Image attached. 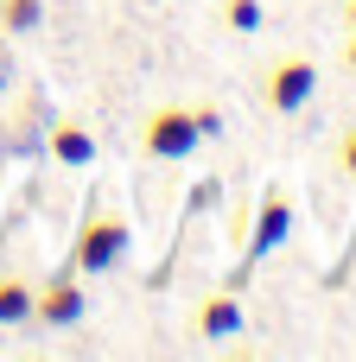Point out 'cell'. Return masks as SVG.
Instances as JSON below:
<instances>
[{
    "instance_id": "12",
    "label": "cell",
    "mask_w": 356,
    "mask_h": 362,
    "mask_svg": "<svg viewBox=\"0 0 356 362\" xmlns=\"http://www.w3.org/2000/svg\"><path fill=\"white\" fill-rule=\"evenodd\" d=\"M344 64L356 70V25H350V45H344Z\"/></svg>"
},
{
    "instance_id": "13",
    "label": "cell",
    "mask_w": 356,
    "mask_h": 362,
    "mask_svg": "<svg viewBox=\"0 0 356 362\" xmlns=\"http://www.w3.org/2000/svg\"><path fill=\"white\" fill-rule=\"evenodd\" d=\"M344 19H350V25H356V0H350V6H344Z\"/></svg>"
},
{
    "instance_id": "2",
    "label": "cell",
    "mask_w": 356,
    "mask_h": 362,
    "mask_svg": "<svg viewBox=\"0 0 356 362\" xmlns=\"http://www.w3.org/2000/svg\"><path fill=\"white\" fill-rule=\"evenodd\" d=\"M127 255V223L115 210H96L76 235V255H70V274H108L115 261Z\"/></svg>"
},
{
    "instance_id": "8",
    "label": "cell",
    "mask_w": 356,
    "mask_h": 362,
    "mask_svg": "<svg viewBox=\"0 0 356 362\" xmlns=\"http://www.w3.org/2000/svg\"><path fill=\"white\" fill-rule=\"evenodd\" d=\"M0 325H6V331H13V325H32V286L13 280V274L0 280Z\"/></svg>"
},
{
    "instance_id": "7",
    "label": "cell",
    "mask_w": 356,
    "mask_h": 362,
    "mask_svg": "<svg viewBox=\"0 0 356 362\" xmlns=\"http://www.w3.org/2000/svg\"><path fill=\"white\" fill-rule=\"evenodd\" d=\"M197 331H204V337H236V331H242V305H236V293L204 299V305H197Z\"/></svg>"
},
{
    "instance_id": "11",
    "label": "cell",
    "mask_w": 356,
    "mask_h": 362,
    "mask_svg": "<svg viewBox=\"0 0 356 362\" xmlns=\"http://www.w3.org/2000/svg\"><path fill=\"white\" fill-rule=\"evenodd\" d=\"M338 159H344V172H356V127L344 134V146H338Z\"/></svg>"
},
{
    "instance_id": "10",
    "label": "cell",
    "mask_w": 356,
    "mask_h": 362,
    "mask_svg": "<svg viewBox=\"0 0 356 362\" xmlns=\"http://www.w3.org/2000/svg\"><path fill=\"white\" fill-rule=\"evenodd\" d=\"M223 25L255 32V25H261V0H223Z\"/></svg>"
},
{
    "instance_id": "9",
    "label": "cell",
    "mask_w": 356,
    "mask_h": 362,
    "mask_svg": "<svg viewBox=\"0 0 356 362\" xmlns=\"http://www.w3.org/2000/svg\"><path fill=\"white\" fill-rule=\"evenodd\" d=\"M0 25H6V32H32V25H45V0H0Z\"/></svg>"
},
{
    "instance_id": "4",
    "label": "cell",
    "mask_w": 356,
    "mask_h": 362,
    "mask_svg": "<svg viewBox=\"0 0 356 362\" xmlns=\"http://www.w3.org/2000/svg\"><path fill=\"white\" fill-rule=\"evenodd\" d=\"M83 312H89V299H83V286L64 274V280H51L45 293H32V318L38 325H51V331H70V325H83Z\"/></svg>"
},
{
    "instance_id": "3",
    "label": "cell",
    "mask_w": 356,
    "mask_h": 362,
    "mask_svg": "<svg viewBox=\"0 0 356 362\" xmlns=\"http://www.w3.org/2000/svg\"><path fill=\"white\" fill-rule=\"evenodd\" d=\"M312 89H318V70H312V57H280V64L268 70V108H274V115H293V108H306V102H312Z\"/></svg>"
},
{
    "instance_id": "5",
    "label": "cell",
    "mask_w": 356,
    "mask_h": 362,
    "mask_svg": "<svg viewBox=\"0 0 356 362\" xmlns=\"http://www.w3.org/2000/svg\"><path fill=\"white\" fill-rule=\"evenodd\" d=\"M287 229H293V197H287V191H268V197H261V216H255V235H248V261L274 255V248L287 242Z\"/></svg>"
},
{
    "instance_id": "6",
    "label": "cell",
    "mask_w": 356,
    "mask_h": 362,
    "mask_svg": "<svg viewBox=\"0 0 356 362\" xmlns=\"http://www.w3.org/2000/svg\"><path fill=\"white\" fill-rule=\"evenodd\" d=\"M51 159H57V165H89V159H96V140H89V127H76V121H57V127H51Z\"/></svg>"
},
{
    "instance_id": "1",
    "label": "cell",
    "mask_w": 356,
    "mask_h": 362,
    "mask_svg": "<svg viewBox=\"0 0 356 362\" xmlns=\"http://www.w3.org/2000/svg\"><path fill=\"white\" fill-rule=\"evenodd\" d=\"M197 140H204L197 108H153L147 127H140V153H147V159H191Z\"/></svg>"
}]
</instances>
